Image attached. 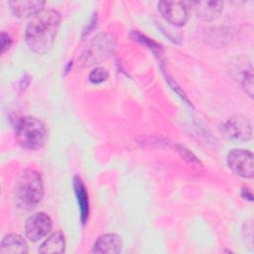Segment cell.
<instances>
[{
	"mask_svg": "<svg viewBox=\"0 0 254 254\" xmlns=\"http://www.w3.org/2000/svg\"><path fill=\"white\" fill-rule=\"evenodd\" d=\"M225 137L235 141H248L252 136L251 123L244 117H233L223 123L221 128Z\"/></svg>",
	"mask_w": 254,
	"mask_h": 254,
	"instance_id": "obj_7",
	"label": "cell"
},
{
	"mask_svg": "<svg viewBox=\"0 0 254 254\" xmlns=\"http://www.w3.org/2000/svg\"><path fill=\"white\" fill-rule=\"evenodd\" d=\"M241 84L245 92L252 97L253 95V73H252V66L249 69H246L243 73V77L241 79Z\"/></svg>",
	"mask_w": 254,
	"mask_h": 254,
	"instance_id": "obj_16",
	"label": "cell"
},
{
	"mask_svg": "<svg viewBox=\"0 0 254 254\" xmlns=\"http://www.w3.org/2000/svg\"><path fill=\"white\" fill-rule=\"evenodd\" d=\"M123 242L119 235L115 233H105L95 240L91 252L96 254H116L121 252Z\"/></svg>",
	"mask_w": 254,
	"mask_h": 254,
	"instance_id": "obj_10",
	"label": "cell"
},
{
	"mask_svg": "<svg viewBox=\"0 0 254 254\" xmlns=\"http://www.w3.org/2000/svg\"><path fill=\"white\" fill-rule=\"evenodd\" d=\"M158 9L162 16L175 26H184L190 16V9L187 2L183 1H161Z\"/></svg>",
	"mask_w": 254,
	"mask_h": 254,
	"instance_id": "obj_6",
	"label": "cell"
},
{
	"mask_svg": "<svg viewBox=\"0 0 254 254\" xmlns=\"http://www.w3.org/2000/svg\"><path fill=\"white\" fill-rule=\"evenodd\" d=\"M112 49L113 45L110 39L105 36H98L86 50V54L83 55L84 64L89 65L104 60L112 52Z\"/></svg>",
	"mask_w": 254,
	"mask_h": 254,
	"instance_id": "obj_9",
	"label": "cell"
},
{
	"mask_svg": "<svg viewBox=\"0 0 254 254\" xmlns=\"http://www.w3.org/2000/svg\"><path fill=\"white\" fill-rule=\"evenodd\" d=\"M15 138L18 144L28 150L41 149L48 138L46 125L34 116H23L15 125Z\"/></svg>",
	"mask_w": 254,
	"mask_h": 254,
	"instance_id": "obj_3",
	"label": "cell"
},
{
	"mask_svg": "<svg viewBox=\"0 0 254 254\" xmlns=\"http://www.w3.org/2000/svg\"><path fill=\"white\" fill-rule=\"evenodd\" d=\"M108 75H109V73L106 68L97 66L90 71V73L88 75V79L92 83H101L108 78Z\"/></svg>",
	"mask_w": 254,
	"mask_h": 254,
	"instance_id": "obj_15",
	"label": "cell"
},
{
	"mask_svg": "<svg viewBox=\"0 0 254 254\" xmlns=\"http://www.w3.org/2000/svg\"><path fill=\"white\" fill-rule=\"evenodd\" d=\"M61 21V13L56 9H44L33 17L25 31L29 49L38 54L47 53L54 45Z\"/></svg>",
	"mask_w": 254,
	"mask_h": 254,
	"instance_id": "obj_1",
	"label": "cell"
},
{
	"mask_svg": "<svg viewBox=\"0 0 254 254\" xmlns=\"http://www.w3.org/2000/svg\"><path fill=\"white\" fill-rule=\"evenodd\" d=\"M12 45V40L8 34L5 32L1 33L0 36V48H1V54H4Z\"/></svg>",
	"mask_w": 254,
	"mask_h": 254,
	"instance_id": "obj_17",
	"label": "cell"
},
{
	"mask_svg": "<svg viewBox=\"0 0 254 254\" xmlns=\"http://www.w3.org/2000/svg\"><path fill=\"white\" fill-rule=\"evenodd\" d=\"M44 196V184L41 175L33 170L22 171L14 184L13 198L15 205L23 210L35 208Z\"/></svg>",
	"mask_w": 254,
	"mask_h": 254,
	"instance_id": "obj_2",
	"label": "cell"
},
{
	"mask_svg": "<svg viewBox=\"0 0 254 254\" xmlns=\"http://www.w3.org/2000/svg\"><path fill=\"white\" fill-rule=\"evenodd\" d=\"M229 169L238 177L252 179L254 175L253 154L245 149H233L227 155Z\"/></svg>",
	"mask_w": 254,
	"mask_h": 254,
	"instance_id": "obj_4",
	"label": "cell"
},
{
	"mask_svg": "<svg viewBox=\"0 0 254 254\" xmlns=\"http://www.w3.org/2000/svg\"><path fill=\"white\" fill-rule=\"evenodd\" d=\"M73 188H74L75 195L77 197V201H78V205H79L80 219H81L82 223H85V221L88 218V213H89V201H88V194H87L85 186L83 185L80 178L74 177Z\"/></svg>",
	"mask_w": 254,
	"mask_h": 254,
	"instance_id": "obj_14",
	"label": "cell"
},
{
	"mask_svg": "<svg viewBox=\"0 0 254 254\" xmlns=\"http://www.w3.org/2000/svg\"><path fill=\"white\" fill-rule=\"evenodd\" d=\"M46 2L39 0H12L9 6L12 13L19 18L35 17L44 10Z\"/></svg>",
	"mask_w": 254,
	"mask_h": 254,
	"instance_id": "obj_11",
	"label": "cell"
},
{
	"mask_svg": "<svg viewBox=\"0 0 254 254\" xmlns=\"http://www.w3.org/2000/svg\"><path fill=\"white\" fill-rule=\"evenodd\" d=\"M52 226V218L46 212H36L25 222V235L31 241H38L48 235Z\"/></svg>",
	"mask_w": 254,
	"mask_h": 254,
	"instance_id": "obj_5",
	"label": "cell"
},
{
	"mask_svg": "<svg viewBox=\"0 0 254 254\" xmlns=\"http://www.w3.org/2000/svg\"><path fill=\"white\" fill-rule=\"evenodd\" d=\"M190 11L202 21H212L216 19L222 11L221 1H187Z\"/></svg>",
	"mask_w": 254,
	"mask_h": 254,
	"instance_id": "obj_8",
	"label": "cell"
},
{
	"mask_svg": "<svg viewBox=\"0 0 254 254\" xmlns=\"http://www.w3.org/2000/svg\"><path fill=\"white\" fill-rule=\"evenodd\" d=\"M28 251L27 241L16 233L5 235L0 244L1 254H25L28 253Z\"/></svg>",
	"mask_w": 254,
	"mask_h": 254,
	"instance_id": "obj_12",
	"label": "cell"
},
{
	"mask_svg": "<svg viewBox=\"0 0 254 254\" xmlns=\"http://www.w3.org/2000/svg\"><path fill=\"white\" fill-rule=\"evenodd\" d=\"M65 248V238L62 231L53 232L39 247V252L42 254L64 253Z\"/></svg>",
	"mask_w": 254,
	"mask_h": 254,
	"instance_id": "obj_13",
	"label": "cell"
}]
</instances>
